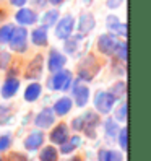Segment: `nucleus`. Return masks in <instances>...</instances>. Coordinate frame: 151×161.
I'll return each instance as SVG.
<instances>
[{
    "mask_svg": "<svg viewBox=\"0 0 151 161\" xmlns=\"http://www.w3.org/2000/svg\"><path fill=\"white\" fill-rule=\"evenodd\" d=\"M18 88H20V80L15 78V77H8L3 83V86H2V96L7 99V98H12L16 94Z\"/></svg>",
    "mask_w": 151,
    "mask_h": 161,
    "instance_id": "15",
    "label": "nucleus"
},
{
    "mask_svg": "<svg viewBox=\"0 0 151 161\" xmlns=\"http://www.w3.org/2000/svg\"><path fill=\"white\" fill-rule=\"evenodd\" d=\"M0 161H2V159H0Z\"/></svg>",
    "mask_w": 151,
    "mask_h": 161,
    "instance_id": "43",
    "label": "nucleus"
},
{
    "mask_svg": "<svg viewBox=\"0 0 151 161\" xmlns=\"http://www.w3.org/2000/svg\"><path fill=\"white\" fill-rule=\"evenodd\" d=\"M8 42H10L12 51H15V52H26V49H28V31L24 30L23 26L15 28L13 34H12V37H10Z\"/></svg>",
    "mask_w": 151,
    "mask_h": 161,
    "instance_id": "2",
    "label": "nucleus"
},
{
    "mask_svg": "<svg viewBox=\"0 0 151 161\" xmlns=\"http://www.w3.org/2000/svg\"><path fill=\"white\" fill-rule=\"evenodd\" d=\"M42 143H44V134H42V132H39V130H34V132H31V134L26 137L24 148L28 151H34L37 148H41Z\"/></svg>",
    "mask_w": 151,
    "mask_h": 161,
    "instance_id": "12",
    "label": "nucleus"
},
{
    "mask_svg": "<svg viewBox=\"0 0 151 161\" xmlns=\"http://www.w3.org/2000/svg\"><path fill=\"white\" fill-rule=\"evenodd\" d=\"M65 64H67V59H65V55L60 54L59 51L52 49L49 52V59H47V67H49V72H59L65 67Z\"/></svg>",
    "mask_w": 151,
    "mask_h": 161,
    "instance_id": "10",
    "label": "nucleus"
},
{
    "mask_svg": "<svg viewBox=\"0 0 151 161\" xmlns=\"http://www.w3.org/2000/svg\"><path fill=\"white\" fill-rule=\"evenodd\" d=\"M73 150H75V147L70 143L68 140L65 142V143H62V145H60V153H63V155H68V153H72Z\"/></svg>",
    "mask_w": 151,
    "mask_h": 161,
    "instance_id": "34",
    "label": "nucleus"
},
{
    "mask_svg": "<svg viewBox=\"0 0 151 161\" xmlns=\"http://www.w3.org/2000/svg\"><path fill=\"white\" fill-rule=\"evenodd\" d=\"M54 120H55L54 111L49 109V108H46V109H42L39 114H37V117L34 119V124L39 129H49V127L54 125Z\"/></svg>",
    "mask_w": 151,
    "mask_h": 161,
    "instance_id": "11",
    "label": "nucleus"
},
{
    "mask_svg": "<svg viewBox=\"0 0 151 161\" xmlns=\"http://www.w3.org/2000/svg\"><path fill=\"white\" fill-rule=\"evenodd\" d=\"M72 72L68 70H59V72H54V77L51 78L49 81V88L52 90H68L70 88V85H72Z\"/></svg>",
    "mask_w": 151,
    "mask_h": 161,
    "instance_id": "3",
    "label": "nucleus"
},
{
    "mask_svg": "<svg viewBox=\"0 0 151 161\" xmlns=\"http://www.w3.org/2000/svg\"><path fill=\"white\" fill-rule=\"evenodd\" d=\"M15 20L21 26H28V25H34L37 21V15L33 10H30V8H21L20 7V10L15 15Z\"/></svg>",
    "mask_w": 151,
    "mask_h": 161,
    "instance_id": "13",
    "label": "nucleus"
},
{
    "mask_svg": "<svg viewBox=\"0 0 151 161\" xmlns=\"http://www.w3.org/2000/svg\"><path fill=\"white\" fill-rule=\"evenodd\" d=\"M114 54L117 55V59L120 62H127V55H128V49H127V42H117Z\"/></svg>",
    "mask_w": 151,
    "mask_h": 161,
    "instance_id": "24",
    "label": "nucleus"
},
{
    "mask_svg": "<svg viewBox=\"0 0 151 161\" xmlns=\"http://www.w3.org/2000/svg\"><path fill=\"white\" fill-rule=\"evenodd\" d=\"M80 37H81V36H77V37H73V39L67 37V39H65V52L73 54L75 51H77V47H78V39H80Z\"/></svg>",
    "mask_w": 151,
    "mask_h": 161,
    "instance_id": "29",
    "label": "nucleus"
},
{
    "mask_svg": "<svg viewBox=\"0 0 151 161\" xmlns=\"http://www.w3.org/2000/svg\"><path fill=\"white\" fill-rule=\"evenodd\" d=\"M57 158H59V151L54 147H44L39 153L41 161H57Z\"/></svg>",
    "mask_w": 151,
    "mask_h": 161,
    "instance_id": "22",
    "label": "nucleus"
},
{
    "mask_svg": "<svg viewBox=\"0 0 151 161\" xmlns=\"http://www.w3.org/2000/svg\"><path fill=\"white\" fill-rule=\"evenodd\" d=\"M12 145V137L10 135H3V137H0V151H5L8 150Z\"/></svg>",
    "mask_w": 151,
    "mask_h": 161,
    "instance_id": "30",
    "label": "nucleus"
},
{
    "mask_svg": "<svg viewBox=\"0 0 151 161\" xmlns=\"http://www.w3.org/2000/svg\"><path fill=\"white\" fill-rule=\"evenodd\" d=\"M10 64V54L8 52H0V69H5Z\"/></svg>",
    "mask_w": 151,
    "mask_h": 161,
    "instance_id": "32",
    "label": "nucleus"
},
{
    "mask_svg": "<svg viewBox=\"0 0 151 161\" xmlns=\"http://www.w3.org/2000/svg\"><path fill=\"white\" fill-rule=\"evenodd\" d=\"M72 127H73V130H77V132L83 130V127H84L83 116H81V117H77V119H73V120H72Z\"/></svg>",
    "mask_w": 151,
    "mask_h": 161,
    "instance_id": "31",
    "label": "nucleus"
},
{
    "mask_svg": "<svg viewBox=\"0 0 151 161\" xmlns=\"http://www.w3.org/2000/svg\"><path fill=\"white\" fill-rule=\"evenodd\" d=\"M73 28H75L73 16H70V15L63 16V18H60V21L57 20V26H55V36H57L59 39H63V41H65L67 37L72 36Z\"/></svg>",
    "mask_w": 151,
    "mask_h": 161,
    "instance_id": "5",
    "label": "nucleus"
},
{
    "mask_svg": "<svg viewBox=\"0 0 151 161\" xmlns=\"http://www.w3.org/2000/svg\"><path fill=\"white\" fill-rule=\"evenodd\" d=\"M122 2H124V0H107V7L109 8H119L120 5H122Z\"/></svg>",
    "mask_w": 151,
    "mask_h": 161,
    "instance_id": "35",
    "label": "nucleus"
},
{
    "mask_svg": "<svg viewBox=\"0 0 151 161\" xmlns=\"http://www.w3.org/2000/svg\"><path fill=\"white\" fill-rule=\"evenodd\" d=\"M33 2L36 3V7H44L47 3V0H33Z\"/></svg>",
    "mask_w": 151,
    "mask_h": 161,
    "instance_id": "39",
    "label": "nucleus"
},
{
    "mask_svg": "<svg viewBox=\"0 0 151 161\" xmlns=\"http://www.w3.org/2000/svg\"><path fill=\"white\" fill-rule=\"evenodd\" d=\"M72 99L67 98V96H63L60 99H57V103L54 104V114H57V116H65V114H68L70 109H72Z\"/></svg>",
    "mask_w": 151,
    "mask_h": 161,
    "instance_id": "19",
    "label": "nucleus"
},
{
    "mask_svg": "<svg viewBox=\"0 0 151 161\" xmlns=\"http://www.w3.org/2000/svg\"><path fill=\"white\" fill-rule=\"evenodd\" d=\"M10 2H12V5H15V7H23L28 0H10Z\"/></svg>",
    "mask_w": 151,
    "mask_h": 161,
    "instance_id": "37",
    "label": "nucleus"
},
{
    "mask_svg": "<svg viewBox=\"0 0 151 161\" xmlns=\"http://www.w3.org/2000/svg\"><path fill=\"white\" fill-rule=\"evenodd\" d=\"M41 96V85L39 83H31V85H28V88H26V91H24V99L28 101V103H33V101H36L37 98Z\"/></svg>",
    "mask_w": 151,
    "mask_h": 161,
    "instance_id": "21",
    "label": "nucleus"
},
{
    "mask_svg": "<svg viewBox=\"0 0 151 161\" xmlns=\"http://www.w3.org/2000/svg\"><path fill=\"white\" fill-rule=\"evenodd\" d=\"M114 104H116V98L107 91L96 93V96H94V108L99 111V114H109L112 108H114Z\"/></svg>",
    "mask_w": 151,
    "mask_h": 161,
    "instance_id": "4",
    "label": "nucleus"
},
{
    "mask_svg": "<svg viewBox=\"0 0 151 161\" xmlns=\"http://www.w3.org/2000/svg\"><path fill=\"white\" fill-rule=\"evenodd\" d=\"M117 134H119V145H120V148L124 151H127L128 150V129L124 127V129H120Z\"/></svg>",
    "mask_w": 151,
    "mask_h": 161,
    "instance_id": "26",
    "label": "nucleus"
},
{
    "mask_svg": "<svg viewBox=\"0 0 151 161\" xmlns=\"http://www.w3.org/2000/svg\"><path fill=\"white\" fill-rule=\"evenodd\" d=\"M57 20H59V12L57 10H49V12H46L44 16H42V23L47 28L52 26L54 23H57Z\"/></svg>",
    "mask_w": 151,
    "mask_h": 161,
    "instance_id": "25",
    "label": "nucleus"
},
{
    "mask_svg": "<svg viewBox=\"0 0 151 161\" xmlns=\"http://www.w3.org/2000/svg\"><path fill=\"white\" fill-rule=\"evenodd\" d=\"M125 91H127V85L125 83H116L114 86H112V90H111V94L114 96L116 99H120L122 96L125 94Z\"/></svg>",
    "mask_w": 151,
    "mask_h": 161,
    "instance_id": "27",
    "label": "nucleus"
},
{
    "mask_svg": "<svg viewBox=\"0 0 151 161\" xmlns=\"http://www.w3.org/2000/svg\"><path fill=\"white\" fill-rule=\"evenodd\" d=\"M98 159L99 161H124V155L116 150H99Z\"/></svg>",
    "mask_w": 151,
    "mask_h": 161,
    "instance_id": "20",
    "label": "nucleus"
},
{
    "mask_svg": "<svg viewBox=\"0 0 151 161\" xmlns=\"http://www.w3.org/2000/svg\"><path fill=\"white\" fill-rule=\"evenodd\" d=\"M84 3H91V0H84Z\"/></svg>",
    "mask_w": 151,
    "mask_h": 161,
    "instance_id": "42",
    "label": "nucleus"
},
{
    "mask_svg": "<svg viewBox=\"0 0 151 161\" xmlns=\"http://www.w3.org/2000/svg\"><path fill=\"white\" fill-rule=\"evenodd\" d=\"M31 41L34 46H39V47H44L47 46V41H49V36H47V26H39L31 33Z\"/></svg>",
    "mask_w": 151,
    "mask_h": 161,
    "instance_id": "16",
    "label": "nucleus"
},
{
    "mask_svg": "<svg viewBox=\"0 0 151 161\" xmlns=\"http://www.w3.org/2000/svg\"><path fill=\"white\" fill-rule=\"evenodd\" d=\"M3 18H5V12L0 10V21H3Z\"/></svg>",
    "mask_w": 151,
    "mask_h": 161,
    "instance_id": "41",
    "label": "nucleus"
},
{
    "mask_svg": "<svg viewBox=\"0 0 151 161\" xmlns=\"http://www.w3.org/2000/svg\"><path fill=\"white\" fill-rule=\"evenodd\" d=\"M127 109H128V108H127V103L122 104V106L117 109V119H119V120H125V119H127Z\"/></svg>",
    "mask_w": 151,
    "mask_h": 161,
    "instance_id": "33",
    "label": "nucleus"
},
{
    "mask_svg": "<svg viewBox=\"0 0 151 161\" xmlns=\"http://www.w3.org/2000/svg\"><path fill=\"white\" fill-rule=\"evenodd\" d=\"M49 138H51L52 143H55V145H62V143H65V142L68 140V127L65 125V124L57 125V127H55V129L51 132Z\"/></svg>",
    "mask_w": 151,
    "mask_h": 161,
    "instance_id": "14",
    "label": "nucleus"
},
{
    "mask_svg": "<svg viewBox=\"0 0 151 161\" xmlns=\"http://www.w3.org/2000/svg\"><path fill=\"white\" fill-rule=\"evenodd\" d=\"M49 3H52V5H62L63 0H49Z\"/></svg>",
    "mask_w": 151,
    "mask_h": 161,
    "instance_id": "40",
    "label": "nucleus"
},
{
    "mask_svg": "<svg viewBox=\"0 0 151 161\" xmlns=\"http://www.w3.org/2000/svg\"><path fill=\"white\" fill-rule=\"evenodd\" d=\"M104 127H106V135H107V137H112V138H114V137L117 135V132H119V125H117V122H116V120L107 119Z\"/></svg>",
    "mask_w": 151,
    "mask_h": 161,
    "instance_id": "28",
    "label": "nucleus"
},
{
    "mask_svg": "<svg viewBox=\"0 0 151 161\" xmlns=\"http://www.w3.org/2000/svg\"><path fill=\"white\" fill-rule=\"evenodd\" d=\"M72 93H73L75 104H77L78 108L86 106V103H88V99H89V88L86 86V85H81V83H80V78L73 81Z\"/></svg>",
    "mask_w": 151,
    "mask_h": 161,
    "instance_id": "6",
    "label": "nucleus"
},
{
    "mask_svg": "<svg viewBox=\"0 0 151 161\" xmlns=\"http://www.w3.org/2000/svg\"><path fill=\"white\" fill-rule=\"evenodd\" d=\"M94 25H96V21H94V16L91 13H83L80 16V21H78V30L81 34H88L89 31H93Z\"/></svg>",
    "mask_w": 151,
    "mask_h": 161,
    "instance_id": "17",
    "label": "nucleus"
},
{
    "mask_svg": "<svg viewBox=\"0 0 151 161\" xmlns=\"http://www.w3.org/2000/svg\"><path fill=\"white\" fill-rule=\"evenodd\" d=\"M99 72V64L96 62V59L93 55H88L84 57L80 65H78V78L84 80V81H89L94 78V75Z\"/></svg>",
    "mask_w": 151,
    "mask_h": 161,
    "instance_id": "1",
    "label": "nucleus"
},
{
    "mask_svg": "<svg viewBox=\"0 0 151 161\" xmlns=\"http://www.w3.org/2000/svg\"><path fill=\"white\" fill-rule=\"evenodd\" d=\"M117 42L119 41L116 39V34H111V33L101 34L99 39H98V49H99L101 54H104V55H112Z\"/></svg>",
    "mask_w": 151,
    "mask_h": 161,
    "instance_id": "7",
    "label": "nucleus"
},
{
    "mask_svg": "<svg viewBox=\"0 0 151 161\" xmlns=\"http://www.w3.org/2000/svg\"><path fill=\"white\" fill-rule=\"evenodd\" d=\"M42 64H44V57L41 54H37L36 57L30 62V65L26 67V72H24V77L28 80H36L41 77L42 73Z\"/></svg>",
    "mask_w": 151,
    "mask_h": 161,
    "instance_id": "8",
    "label": "nucleus"
},
{
    "mask_svg": "<svg viewBox=\"0 0 151 161\" xmlns=\"http://www.w3.org/2000/svg\"><path fill=\"white\" fill-rule=\"evenodd\" d=\"M12 161H28V159L24 156H21V155H16L15 153V155H12Z\"/></svg>",
    "mask_w": 151,
    "mask_h": 161,
    "instance_id": "38",
    "label": "nucleus"
},
{
    "mask_svg": "<svg viewBox=\"0 0 151 161\" xmlns=\"http://www.w3.org/2000/svg\"><path fill=\"white\" fill-rule=\"evenodd\" d=\"M68 142H70V143H72V145H73L75 148H77V147H80V145H81V138H80L78 135H73L72 138L68 137Z\"/></svg>",
    "mask_w": 151,
    "mask_h": 161,
    "instance_id": "36",
    "label": "nucleus"
},
{
    "mask_svg": "<svg viewBox=\"0 0 151 161\" xmlns=\"http://www.w3.org/2000/svg\"><path fill=\"white\" fill-rule=\"evenodd\" d=\"M13 30H15L13 25H3L0 28V44H8V41H10V37L13 34Z\"/></svg>",
    "mask_w": 151,
    "mask_h": 161,
    "instance_id": "23",
    "label": "nucleus"
},
{
    "mask_svg": "<svg viewBox=\"0 0 151 161\" xmlns=\"http://www.w3.org/2000/svg\"><path fill=\"white\" fill-rule=\"evenodd\" d=\"M107 26H109V30L117 34V36H125L127 37V25L124 23H120L119 21V18L117 16H107Z\"/></svg>",
    "mask_w": 151,
    "mask_h": 161,
    "instance_id": "18",
    "label": "nucleus"
},
{
    "mask_svg": "<svg viewBox=\"0 0 151 161\" xmlns=\"http://www.w3.org/2000/svg\"><path fill=\"white\" fill-rule=\"evenodd\" d=\"M83 120H84V134H86V137L89 138H94L96 137V127L99 125V116L96 114V112H86V114L83 116Z\"/></svg>",
    "mask_w": 151,
    "mask_h": 161,
    "instance_id": "9",
    "label": "nucleus"
}]
</instances>
